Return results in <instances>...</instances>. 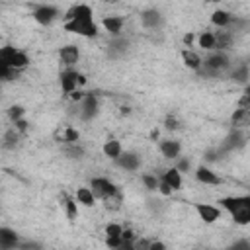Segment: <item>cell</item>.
<instances>
[{"label": "cell", "mask_w": 250, "mask_h": 250, "mask_svg": "<svg viewBox=\"0 0 250 250\" xmlns=\"http://www.w3.org/2000/svg\"><path fill=\"white\" fill-rule=\"evenodd\" d=\"M64 31L80 35V37H96L98 35V23L94 21V12L88 4L72 6L64 14Z\"/></svg>", "instance_id": "cell-1"}, {"label": "cell", "mask_w": 250, "mask_h": 250, "mask_svg": "<svg viewBox=\"0 0 250 250\" xmlns=\"http://www.w3.org/2000/svg\"><path fill=\"white\" fill-rule=\"evenodd\" d=\"M219 205L230 213L236 225H248L250 223V195H230L221 197Z\"/></svg>", "instance_id": "cell-2"}, {"label": "cell", "mask_w": 250, "mask_h": 250, "mask_svg": "<svg viewBox=\"0 0 250 250\" xmlns=\"http://www.w3.org/2000/svg\"><path fill=\"white\" fill-rule=\"evenodd\" d=\"M0 64H6L14 70H21L29 64V59L23 51H20L12 45H6V47H0Z\"/></svg>", "instance_id": "cell-3"}, {"label": "cell", "mask_w": 250, "mask_h": 250, "mask_svg": "<svg viewBox=\"0 0 250 250\" xmlns=\"http://www.w3.org/2000/svg\"><path fill=\"white\" fill-rule=\"evenodd\" d=\"M201 64H203V70L207 74H219L221 70H225L229 66V57L225 51H213L205 59V62H201Z\"/></svg>", "instance_id": "cell-4"}, {"label": "cell", "mask_w": 250, "mask_h": 250, "mask_svg": "<svg viewBox=\"0 0 250 250\" xmlns=\"http://www.w3.org/2000/svg\"><path fill=\"white\" fill-rule=\"evenodd\" d=\"M82 84H86V78H84V74H80V72H76V70H64V72H61V88H62V92L64 94H70V92H74L78 86H82Z\"/></svg>", "instance_id": "cell-5"}, {"label": "cell", "mask_w": 250, "mask_h": 250, "mask_svg": "<svg viewBox=\"0 0 250 250\" xmlns=\"http://www.w3.org/2000/svg\"><path fill=\"white\" fill-rule=\"evenodd\" d=\"M98 107H100L98 98L94 94H84L80 100V119H84V121L94 119L98 115Z\"/></svg>", "instance_id": "cell-6"}, {"label": "cell", "mask_w": 250, "mask_h": 250, "mask_svg": "<svg viewBox=\"0 0 250 250\" xmlns=\"http://www.w3.org/2000/svg\"><path fill=\"white\" fill-rule=\"evenodd\" d=\"M115 189H117V186H115L113 182H109L107 178H94V180L90 182V191L94 193L96 199H104L105 195L113 193Z\"/></svg>", "instance_id": "cell-7"}, {"label": "cell", "mask_w": 250, "mask_h": 250, "mask_svg": "<svg viewBox=\"0 0 250 250\" xmlns=\"http://www.w3.org/2000/svg\"><path fill=\"white\" fill-rule=\"evenodd\" d=\"M33 18H35V21L41 23V25H51V23L59 18V10H57L55 6L45 4V6H39V8L33 10Z\"/></svg>", "instance_id": "cell-8"}, {"label": "cell", "mask_w": 250, "mask_h": 250, "mask_svg": "<svg viewBox=\"0 0 250 250\" xmlns=\"http://www.w3.org/2000/svg\"><path fill=\"white\" fill-rule=\"evenodd\" d=\"M195 211H197L199 219L207 225L221 219V207H215V205H209V203H195Z\"/></svg>", "instance_id": "cell-9"}, {"label": "cell", "mask_w": 250, "mask_h": 250, "mask_svg": "<svg viewBox=\"0 0 250 250\" xmlns=\"http://www.w3.org/2000/svg\"><path fill=\"white\" fill-rule=\"evenodd\" d=\"M59 59H61V62H62L64 66L70 68V66H74V64L78 62V59H80V51H78L76 45L68 43V45L61 47V51H59Z\"/></svg>", "instance_id": "cell-10"}, {"label": "cell", "mask_w": 250, "mask_h": 250, "mask_svg": "<svg viewBox=\"0 0 250 250\" xmlns=\"http://www.w3.org/2000/svg\"><path fill=\"white\" fill-rule=\"evenodd\" d=\"M115 164H117L119 168L127 170V172H135V170L141 166V158H139V154H135V152H121V154L115 158Z\"/></svg>", "instance_id": "cell-11"}, {"label": "cell", "mask_w": 250, "mask_h": 250, "mask_svg": "<svg viewBox=\"0 0 250 250\" xmlns=\"http://www.w3.org/2000/svg\"><path fill=\"white\" fill-rule=\"evenodd\" d=\"M141 23H143L146 29H156V27L162 23V14H160L156 8L143 10V12H141Z\"/></svg>", "instance_id": "cell-12"}, {"label": "cell", "mask_w": 250, "mask_h": 250, "mask_svg": "<svg viewBox=\"0 0 250 250\" xmlns=\"http://www.w3.org/2000/svg\"><path fill=\"white\" fill-rule=\"evenodd\" d=\"M123 23H125V20L121 18V16H105L104 20H102V25H104V29L109 33V35H119L121 33V29H123Z\"/></svg>", "instance_id": "cell-13"}, {"label": "cell", "mask_w": 250, "mask_h": 250, "mask_svg": "<svg viewBox=\"0 0 250 250\" xmlns=\"http://www.w3.org/2000/svg\"><path fill=\"white\" fill-rule=\"evenodd\" d=\"M195 180L197 182H201V184H207V186H219L223 180L213 172V170H209L207 166H199L197 170H195Z\"/></svg>", "instance_id": "cell-14"}, {"label": "cell", "mask_w": 250, "mask_h": 250, "mask_svg": "<svg viewBox=\"0 0 250 250\" xmlns=\"http://www.w3.org/2000/svg\"><path fill=\"white\" fill-rule=\"evenodd\" d=\"M172 191H178L180 188H182V172L178 170V168H168L164 174H162V178H160Z\"/></svg>", "instance_id": "cell-15"}, {"label": "cell", "mask_w": 250, "mask_h": 250, "mask_svg": "<svg viewBox=\"0 0 250 250\" xmlns=\"http://www.w3.org/2000/svg\"><path fill=\"white\" fill-rule=\"evenodd\" d=\"M158 148H160V152H162V156H164V158H170V160H174V158H178V156H180L182 145H180L178 141L166 139V141H162V143L158 145Z\"/></svg>", "instance_id": "cell-16"}, {"label": "cell", "mask_w": 250, "mask_h": 250, "mask_svg": "<svg viewBox=\"0 0 250 250\" xmlns=\"http://www.w3.org/2000/svg\"><path fill=\"white\" fill-rule=\"evenodd\" d=\"M182 62L189 68V70H199L201 68V57L195 53V51H191V49H184L182 51Z\"/></svg>", "instance_id": "cell-17"}, {"label": "cell", "mask_w": 250, "mask_h": 250, "mask_svg": "<svg viewBox=\"0 0 250 250\" xmlns=\"http://www.w3.org/2000/svg\"><path fill=\"white\" fill-rule=\"evenodd\" d=\"M14 246H18V232L8 227H0V248H14Z\"/></svg>", "instance_id": "cell-18"}, {"label": "cell", "mask_w": 250, "mask_h": 250, "mask_svg": "<svg viewBox=\"0 0 250 250\" xmlns=\"http://www.w3.org/2000/svg\"><path fill=\"white\" fill-rule=\"evenodd\" d=\"M102 152H104V156H107V158L115 160V158H117V156L123 152V146H121V143H119V141L111 139V141H105V143H104Z\"/></svg>", "instance_id": "cell-19"}, {"label": "cell", "mask_w": 250, "mask_h": 250, "mask_svg": "<svg viewBox=\"0 0 250 250\" xmlns=\"http://www.w3.org/2000/svg\"><path fill=\"white\" fill-rule=\"evenodd\" d=\"M102 201H104L105 209H109V211H117V209H121V203H123V193H121V191H119V188H117L113 193L105 195Z\"/></svg>", "instance_id": "cell-20"}, {"label": "cell", "mask_w": 250, "mask_h": 250, "mask_svg": "<svg viewBox=\"0 0 250 250\" xmlns=\"http://www.w3.org/2000/svg\"><path fill=\"white\" fill-rule=\"evenodd\" d=\"M211 23L213 25H219V27H227V25L232 23V16L227 10H215L211 14Z\"/></svg>", "instance_id": "cell-21"}, {"label": "cell", "mask_w": 250, "mask_h": 250, "mask_svg": "<svg viewBox=\"0 0 250 250\" xmlns=\"http://www.w3.org/2000/svg\"><path fill=\"white\" fill-rule=\"evenodd\" d=\"M74 199H76L80 205H84V207H92L94 201H96V197H94V193L90 191V188H78L76 193H74Z\"/></svg>", "instance_id": "cell-22"}, {"label": "cell", "mask_w": 250, "mask_h": 250, "mask_svg": "<svg viewBox=\"0 0 250 250\" xmlns=\"http://www.w3.org/2000/svg\"><path fill=\"white\" fill-rule=\"evenodd\" d=\"M232 43V35L227 31H219L215 33V51H227Z\"/></svg>", "instance_id": "cell-23"}, {"label": "cell", "mask_w": 250, "mask_h": 250, "mask_svg": "<svg viewBox=\"0 0 250 250\" xmlns=\"http://www.w3.org/2000/svg\"><path fill=\"white\" fill-rule=\"evenodd\" d=\"M197 45H199L201 49H205V51H213V49H215V33H213V31H203V33H199Z\"/></svg>", "instance_id": "cell-24"}, {"label": "cell", "mask_w": 250, "mask_h": 250, "mask_svg": "<svg viewBox=\"0 0 250 250\" xmlns=\"http://www.w3.org/2000/svg\"><path fill=\"white\" fill-rule=\"evenodd\" d=\"M250 121V111L244 109V107H238L234 113H232V123L234 127H246Z\"/></svg>", "instance_id": "cell-25"}, {"label": "cell", "mask_w": 250, "mask_h": 250, "mask_svg": "<svg viewBox=\"0 0 250 250\" xmlns=\"http://www.w3.org/2000/svg\"><path fill=\"white\" fill-rule=\"evenodd\" d=\"M18 141H20V131L18 129H10V131H6L4 139H2V146L4 148H16Z\"/></svg>", "instance_id": "cell-26"}, {"label": "cell", "mask_w": 250, "mask_h": 250, "mask_svg": "<svg viewBox=\"0 0 250 250\" xmlns=\"http://www.w3.org/2000/svg\"><path fill=\"white\" fill-rule=\"evenodd\" d=\"M64 209H66V217H68L70 221H74V219L78 217V201H76V199L64 195Z\"/></svg>", "instance_id": "cell-27"}, {"label": "cell", "mask_w": 250, "mask_h": 250, "mask_svg": "<svg viewBox=\"0 0 250 250\" xmlns=\"http://www.w3.org/2000/svg\"><path fill=\"white\" fill-rule=\"evenodd\" d=\"M64 154L68 158H80L84 154V148L78 143H68V145H64Z\"/></svg>", "instance_id": "cell-28"}, {"label": "cell", "mask_w": 250, "mask_h": 250, "mask_svg": "<svg viewBox=\"0 0 250 250\" xmlns=\"http://www.w3.org/2000/svg\"><path fill=\"white\" fill-rule=\"evenodd\" d=\"M78 139H80V133H78L76 129H72V127H66V129L62 131V137H61V141H62L64 145H68V143H78Z\"/></svg>", "instance_id": "cell-29"}, {"label": "cell", "mask_w": 250, "mask_h": 250, "mask_svg": "<svg viewBox=\"0 0 250 250\" xmlns=\"http://www.w3.org/2000/svg\"><path fill=\"white\" fill-rule=\"evenodd\" d=\"M23 113H25V109H23L21 105H10V107H8V117H10L12 123H16L18 119H21Z\"/></svg>", "instance_id": "cell-30"}, {"label": "cell", "mask_w": 250, "mask_h": 250, "mask_svg": "<svg viewBox=\"0 0 250 250\" xmlns=\"http://www.w3.org/2000/svg\"><path fill=\"white\" fill-rule=\"evenodd\" d=\"M246 78H248V68H246V64H242L240 68H236V70L232 72V80H236V82H240V84H246Z\"/></svg>", "instance_id": "cell-31"}, {"label": "cell", "mask_w": 250, "mask_h": 250, "mask_svg": "<svg viewBox=\"0 0 250 250\" xmlns=\"http://www.w3.org/2000/svg\"><path fill=\"white\" fill-rule=\"evenodd\" d=\"M143 184H145L146 189H152L154 191L158 188V178L152 176V174H143Z\"/></svg>", "instance_id": "cell-32"}, {"label": "cell", "mask_w": 250, "mask_h": 250, "mask_svg": "<svg viewBox=\"0 0 250 250\" xmlns=\"http://www.w3.org/2000/svg\"><path fill=\"white\" fill-rule=\"evenodd\" d=\"M121 232H123V227L117 223H109L105 227V236H121Z\"/></svg>", "instance_id": "cell-33"}, {"label": "cell", "mask_w": 250, "mask_h": 250, "mask_svg": "<svg viewBox=\"0 0 250 250\" xmlns=\"http://www.w3.org/2000/svg\"><path fill=\"white\" fill-rule=\"evenodd\" d=\"M16 72L18 70H14V68H10L6 64H0V80H14Z\"/></svg>", "instance_id": "cell-34"}, {"label": "cell", "mask_w": 250, "mask_h": 250, "mask_svg": "<svg viewBox=\"0 0 250 250\" xmlns=\"http://www.w3.org/2000/svg\"><path fill=\"white\" fill-rule=\"evenodd\" d=\"M105 244H107L109 248H121L123 238H121V236H105Z\"/></svg>", "instance_id": "cell-35"}, {"label": "cell", "mask_w": 250, "mask_h": 250, "mask_svg": "<svg viewBox=\"0 0 250 250\" xmlns=\"http://www.w3.org/2000/svg\"><path fill=\"white\" fill-rule=\"evenodd\" d=\"M164 125H166V129H178V127H180V123H178L176 115H166Z\"/></svg>", "instance_id": "cell-36"}, {"label": "cell", "mask_w": 250, "mask_h": 250, "mask_svg": "<svg viewBox=\"0 0 250 250\" xmlns=\"http://www.w3.org/2000/svg\"><path fill=\"white\" fill-rule=\"evenodd\" d=\"M180 172H188L189 170V160H186V158H182L180 162H178V166H176Z\"/></svg>", "instance_id": "cell-37"}, {"label": "cell", "mask_w": 250, "mask_h": 250, "mask_svg": "<svg viewBox=\"0 0 250 250\" xmlns=\"http://www.w3.org/2000/svg\"><path fill=\"white\" fill-rule=\"evenodd\" d=\"M191 41H193V35H191V33H186V35H184V43H186V45H191Z\"/></svg>", "instance_id": "cell-38"}, {"label": "cell", "mask_w": 250, "mask_h": 250, "mask_svg": "<svg viewBox=\"0 0 250 250\" xmlns=\"http://www.w3.org/2000/svg\"><path fill=\"white\" fill-rule=\"evenodd\" d=\"M207 2H211V4H217V2H221V0H207Z\"/></svg>", "instance_id": "cell-39"}, {"label": "cell", "mask_w": 250, "mask_h": 250, "mask_svg": "<svg viewBox=\"0 0 250 250\" xmlns=\"http://www.w3.org/2000/svg\"><path fill=\"white\" fill-rule=\"evenodd\" d=\"M104 2H117V0H104Z\"/></svg>", "instance_id": "cell-40"}]
</instances>
